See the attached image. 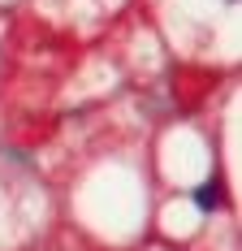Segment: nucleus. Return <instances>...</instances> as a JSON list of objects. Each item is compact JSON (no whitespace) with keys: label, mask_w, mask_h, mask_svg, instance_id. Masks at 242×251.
<instances>
[{"label":"nucleus","mask_w":242,"mask_h":251,"mask_svg":"<svg viewBox=\"0 0 242 251\" xmlns=\"http://www.w3.org/2000/svg\"><path fill=\"white\" fill-rule=\"evenodd\" d=\"M199 208H220V182H208L199 191Z\"/></svg>","instance_id":"1"}]
</instances>
